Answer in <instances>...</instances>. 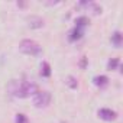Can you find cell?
<instances>
[{
    "label": "cell",
    "instance_id": "obj_8",
    "mask_svg": "<svg viewBox=\"0 0 123 123\" xmlns=\"http://www.w3.org/2000/svg\"><path fill=\"white\" fill-rule=\"evenodd\" d=\"M83 36V29H80V28H74L73 31H71V35H70V41H77V39H80Z\"/></svg>",
    "mask_w": 123,
    "mask_h": 123
},
{
    "label": "cell",
    "instance_id": "obj_11",
    "mask_svg": "<svg viewBox=\"0 0 123 123\" xmlns=\"http://www.w3.org/2000/svg\"><path fill=\"white\" fill-rule=\"evenodd\" d=\"M119 64H120V61H119L117 58H113V59H110L109 62H107V68H109V70H114Z\"/></svg>",
    "mask_w": 123,
    "mask_h": 123
},
{
    "label": "cell",
    "instance_id": "obj_1",
    "mask_svg": "<svg viewBox=\"0 0 123 123\" xmlns=\"http://www.w3.org/2000/svg\"><path fill=\"white\" fill-rule=\"evenodd\" d=\"M7 90L12 96L19 97V98H25L29 96H33L35 93H38V86L32 81H16L12 80L7 86Z\"/></svg>",
    "mask_w": 123,
    "mask_h": 123
},
{
    "label": "cell",
    "instance_id": "obj_6",
    "mask_svg": "<svg viewBox=\"0 0 123 123\" xmlns=\"http://www.w3.org/2000/svg\"><path fill=\"white\" fill-rule=\"evenodd\" d=\"M93 83H94L97 87L103 88V87H106V86L109 84V78H107L106 75H97V77L93 78Z\"/></svg>",
    "mask_w": 123,
    "mask_h": 123
},
{
    "label": "cell",
    "instance_id": "obj_5",
    "mask_svg": "<svg viewBox=\"0 0 123 123\" xmlns=\"http://www.w3.org/2000/svg\"><path fill=\"white\" fill-rule=\"evenodd\" d=\"M28 22H29V26L31 28H35V29L43 26V20L39 16H31V18H28Z\"/></svg>",
    "mask_w": 123,
    "mask_h": 123
},
{
    "label": "cell",
    "instance_id": "obj_14",
    "mask_svg": "<svg viewBox=\"0 0 123 123\" xmlns=\"http://www.w3.org/2000/svg\"><path fill=\"white\" fill-rule=\"evenodd\" d=\"M62 123H65V122H62Z\"/></svg>",
    "mask_w": 123,
    "mask_h": 123
},
{
    "label": "cell",
    "instance_id": "obj_9",
    "mask_svg": "<svg viewBox=\"0 0 123 123\" xmlns=\"http://www.w3.org/2000/svg\"><path fill=\"white\" fill-rule=\"evenodd\" d=\"M41 75L42 77H49L51 75V67L48 62H42L41 65Z\"/></svg>",
    "mask_w": 123,
    "mask_h": 123
},
{
    "label": "cell",
    "instance_id": "obj_13",
    "mask_svg": "<svg viewBox=\"0 0 123 123\" xmlns=\"http://www.w3.org/2000/svg\"><path fill=\"white\" fill-rule=\"evenodd\" d=\"M67 84H68L71 88H77V86H78V84H77V80H75L74 77H71V75L67 78Z\"/></svg>",
    "mask_w": 123,
    "mask_h": 123
},
{
    "label": "cell",
    "instance_id": "obj_10",
    "mask_svg": "<svg viewBox=\"0 0 123 123\" xmlns=\"http://www.w3.org/2000/svg\"><path fill=\"white\" fill-rule=\"evenodd\" d=\"M77 28H80V29H84L87 25H88V19L86 18V16H81V18H78L77 19Z\"/></svg>",
    "mask_w": 123,
    "mask_h": 123
},
{
    "label": "cell",
    "instance_id": "obj_4",
    "mask_svg": "<svg viewBox=\"0 0 123 123\" xmlns=\"http://www.w3.org/2000/svg\"><path fill=\"white\" fill-rule=\"evenodd\" d=\"M97 114H98V117H100L101 120H106V122H113V120H116V117H117L116 111H113V110H110V109H100Z\"/></svg>",
    "mask_w": 123,
    "mask_h": 123
},
{
    "label": "cell",
    "instance_id": "obj_12",
    "mask_svg": "<svg viewBox=\"0 0 123 123\" xmlns=\"http://www.w3.org/2000/svg\"><path fill=\"white\" fill-rule=\"evenodd\" d=\"M16 123H29V120L23 113H19V114H16Z\"/></svg>",
    "mask_w": 123,
    "mask_h": 123
},
{
    "label": "cell",
    "instance_id": "obj_2",
    "mask_svg": "<svg viewBox=\"0 0 123 123\" xmlns=\"http://www.w3.org/2000/svg\"><path fill=\"white\" fill-rule=\"evenodd\" d=\"M19 51L22 54H26V55H32V56H36L42 52V48L38 42H35L33 39H23L19 45Z\"/></svg>",
    "mask_w": 123,
    "mask_h": 123
},
{
    "label": "cell",
    "instance_id": "obj_7",
    "mask_svg": "<svg viewBox=\"0 0 123 123\" xmlns=\"http://www.w3.org/2000/svg\"><path fill=\"white\" fill-rule=\"evenodd\" d=\"M111 43H113L116 48H119V46L122 45V33H120L119 31H116V32L111 35Z\"/></svg>",
    "mask_w": 123,
    "mask_h": 123
},
{
    "label": "cell",
    "instance_id": "obj_3",
    "mask_svg": "<svg viewBox=\"0 0 123 123\" xmlns=\"http://www.w3.org/2000/svg\"><path fill=\"white\" fill-rule=\"evenodd\" d=\"M51 93L49 91H38L33 94V106L38 107V109H45L49 106L51 103Z\"/></svg>",
    "mask_w": 123,
    "mask_h": 123
}]
</instances>
